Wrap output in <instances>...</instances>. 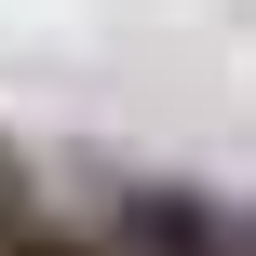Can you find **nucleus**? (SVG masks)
<instances>
[{
	"label": "nucleus",
	"mask_w": 256,
	"mask_h": 256,
	"mask_svg": "<svg viewBox=\"0 0 256 256\" xmlns=\"http://www.w3.org/2000/svg\"><path fill=\"white\" fill-rule=\"evenodd\" d=\"M94 256H243V230L202 202V189H122L94 216Z\"/></svg>",
	"instance_id": "nucleus-1"
},
{
	"label": "nucleus",
	"mask_w": 256,
	"mask_h": 256,
	"mask_svg": "<svg viewBox=\"0 0 256 256\" xmlns=\"http://www.w3.org/2000/svg\"><path fill=\"white\" fill-rule=\"evenodd\" d=\"M27 230H40V202H27V176H14V148H0V256L27 243Z\"/></svg>",
	"instance_id": "nucleus-2"
}]
</instances>
